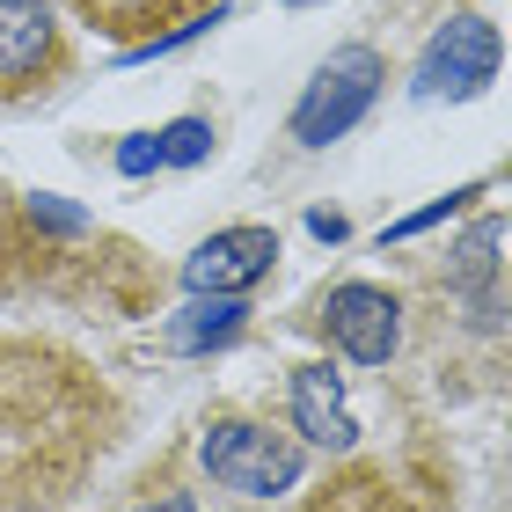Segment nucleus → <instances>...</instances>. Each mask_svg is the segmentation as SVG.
I'll use <instances>...</instances> for the list:
<instances>
[{
  "label": "nucleus",
  "mask_w": 512,
  "mask_h": 512,
  "mask_svg": "<svg viewBox=\"0 0 512 512\" xmlns=\"http://www.w3.org/2000/svg\"><path fill=\"white\" fill-rule=\"evenodd\" d=\"M469 198H483V191H476V183H461V191H447V198H439V205H425V213H410V220H395V227H388V235H381V242H410V235H425V227H439V220H447V213H461V205H469Z\"/></svg>",
  "instance_id": "obj_12"
},
{
  "label": "nucleus",
  "mask_w": 512,
  "mask_h": 512,
  "mask_svg": "<svg viewBox=\"0 0 512 512\" xmlns=\"http://www.w3.org/2000/svg\"><path fill=\"white\" fill-rule=\"evenodd\" d=\"M139 512H198L191 498H161V505H139Z\"/></svg>",
  "instance_id": "obj_15"
},
{
  "label": "nucleus",
  "mask_w": 512,
  "mask_h": 512,
  "mask_svg": "<svg viewBox=\"0 0 512 512\" xmlns=\"http://www.w3.org/2000/svg\"><path fill=\"white\" fill-rule=\"evenodd\" d=\"M59 52V22L44 0H0V81L22 88V81H37L44 66H52Z\"/></svg>",
  "instance_id": "obj_8"
},
{
  "label": "nucleus",
  "mask_w": 512,
  "mask_h": 512,
  "mask_svg": "<svg viewBox=\"0 0 512 512\" xmlns=\"http://www.w3.org/2000/svg\"><path fill=\"white\" fill-rule=\"evenodd\" d=\"M322 330H330V344L344 359L388 366L395 344H403V308H395V293H381V286H337L322 300Z\"/></svg>",
  "instance_id": "obj_6"
},
{
  "label": "nucleus",
  "mask_w": 512,
  "mask_h": 512,
  "mask_svg": "<svg viewBox=\"0 0 512 512\" xmlns=\"http://www.w3.org/2000/svg\"><path fill=\"white\" fill-rule=\"evenodd\" d=\"M381 81H388V66H381L374 44H344V52H330L315 66L300 110H293V139H300V147H330V139H344L366 110H374Z\"/></svg>",
  "instance_id": "obj_2"
},
{
  "label": "nucleus",
  "mask_w": 512,
  "mask_h": 512,
  "mask_svg": "<svg viewBox=\"0 0 512 512\" xmlns=\"http://www.w3.org/2000/svg\"><path fill=\"white\" fill-rule=\"evenodd\" d=\"M242 315H249L242 300H198V308L169 330V344H176V352H205V344H227V337L242 330Z\"/></svg>",
  "instance_id": "obj_10"
},
{
  "label": "nucleus",
  "mask_w": 512,
  "mask_h": 512,
  "mask_svg": "<svg viewBox=\"0 0 512 512\" xmlns=\"http://www.w3.org/2000/svg\"><path fill=\"white\" fill-rule=\"evenodd\" d=\"M74 8L96 22V30H110V37H139L132 59H154V52L213 30V22L227 15L220 0H74Z\"/></svg>",
  "instance_id": "obj_4"
},
{
  "label": "nucleus",
  "mask_w": 512,
  "mask_h": 512,
  "mask_svg": "<svg viewBox=\"0 0 512 512\" xmlns=\"http://www.w3.org/2000/svg\"><path fill=\"white\" fill-rule=\"evenodd\" d=\"M286 8H308V0H286Z\"/></svg>",
  "instance_id": "obj_16"
},
{
  "label": "nucleus",
  "mask_w": 512,
  "mask_h": 512,
  "mask_svg": "<svg viewBox=\"0 0 512 512\" xmlns=\"http://www.w3.org/2000/svg\"><path fill=\"white\" fill-rule=\"evenodd\" d=\"M154 147H161V169H191V161H205V154H213V125L176 118L169 132H154Z\"/></svg>",
  "instance_id": "obj_11"
},
{
  "label": "nucleus",
  "mask_w": 512,
  "mask_h": 512,
  "mask_svg": "<svg viewBox=\"0 0 512 512\" xmlns=\"http://www.w3.org/2000/svg\"><path fill=\"white\" fill-rule=\"evenodd\" d=\"M205 469H213V483H227V491L242 498H278L300 483V439L293 432H271V425H242V417H227V425L205 432Z\"/></svg>",
  "instance_id": "obj_3"
},
{
  "label": "nucleus",
  "mask_w": 512,
  "mask_h": 512,
  "mask_svg": "<svg viewBox=\"0 0 512 512\" xmlns=\"http://www.w3.org/2000/svg\"><path fill=\"white\" fill-rule=\"evenodd\" d=\"M96 447L103 417L88 410L74 366L30 344H0V505L66 498Z\"/></svg>",
  "instance_id": "obj_1"
},
{
  "label": "nucleus",
  "mask_w": 512,
  "mask_h": 512,
  "mask_svg": "<svg viewBox=\"0 0 512 512\" xmlns=\"http://www.w3.org/2000/svg\"><path fill=\"white\" fill-rule=\"evenodd\" d=\"M293 425H300V439H315V447H330V454H344L359 439L352 410H344V381L330 366H300L293 374Z\"/></svg>",
  "instance_id": "obj_9"
},
{
  "label": "nucleus",
  "mask_w": 512,
  "mask_h": 512,
  "mask_svg": "<svg viewBox=\"0 0 512 512\" xmlns=\"http://www.w3.org/2000/svg\"><path fill=\"white\" fill-rule=\"evenodd\" d=\"M498 59L505 44L483 15H447L439 37L425 44V59H417V96H476L498 74Z\"/></svg>",
  "instance_id": "obj_5"
},
{
  "label": "nucleus",
  "mask_w": 512,
  "mask_h": 512,
  "mask_svg": "<svg viewBox=\"0 0 512 512\" xmlns=\"http://www.w3.org/2000/svg\"><path fill=\"white\" fill-rule=\"evenodd\" d=\"M271 264H278V235H271V227H227V235H213V242L191 249L183 286H191V293H213V300H235V293H249Z\"/></svg>",
  "instance_id": "obj_7"
},
{
  "label": "nucleus",
  "mask_w": 512,
  "mask_h": 512,
  "mask_svg": "<svg viewBox=\"0 0 512 512\" xmlns=\"http://www.w3.org/2000/svg\"><path fill=\"white\" fill-rule=\"evenodd\" d=\"M118 169H125V176H147V169H161L154 132H147V139H125V147H118Z\"/></svg>",
  "instance_id": "obj_13"
},
{
  "label": "nucleus",
  "mask_w": 512,
  "mask_h": 512,
  "mask_svg": "<svg viewBox=\"0 0 512 512\" xmlns=\"http://www.w3.org/2000/svg\"><path fill=\"white\" fill-rule=\"evenodd\" d=\"M308 235L315 242H344V220L337 213H308Z\"/></svg>",
  "instance_id": "obj_14"
}]
</instances>
